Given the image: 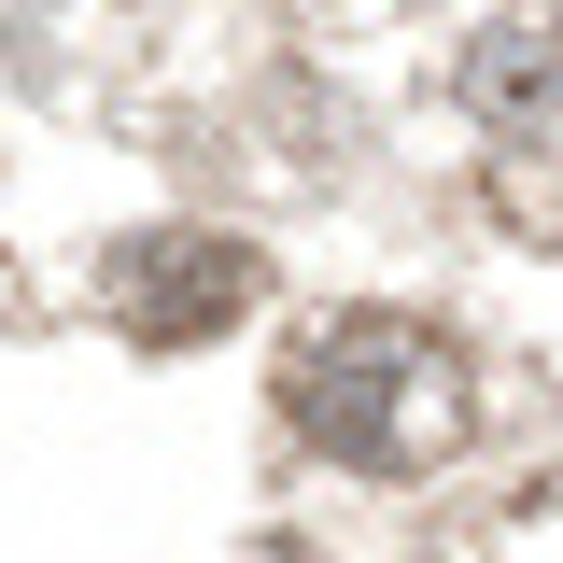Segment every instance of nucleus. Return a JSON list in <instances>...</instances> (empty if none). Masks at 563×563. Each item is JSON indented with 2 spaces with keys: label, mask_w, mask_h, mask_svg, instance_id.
Returning <instances> with one entry per match:
<instances>
[{
  "label": "nucleus",
  "mask_w": 563,
  "mask_h": 563,
  "mask_svg": "<svg viewBox=\"0 0 563 563\" xmlns=\"http://www.w3.org/2000/svg\"><path fill=\"white\" fill-rule=\"evenodd\" d=\"M282 409H296V437L324 465L409 479V465H437L479 422V366L437 339L422 310H352V324H324V339L282 366Z\"/></svg>",
  "instance_id": "obj_1"
},
{
  "label": "nucleus",
  "mask_w": 563,
  "mask_h": 563,
  "mask_svg": "<svg viewBox=\"0 0 563 563\" xmlns=\"http://www.w3.org/2000/svg\"><path fill=\"white\" fill-rule=\"evenodd\" d=\"M254 296H268V268H254V240H225V225H155V240L113 254V324L155 339V352L225 339Z\"/></svg>",
  "instance_id": "obj_2"
}]
</instances>
